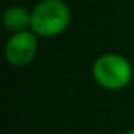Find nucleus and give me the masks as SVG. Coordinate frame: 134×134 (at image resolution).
Listing matches in <instances>:
<instances>
[{
	"instance_id": "f257e3e1",
	"label": "nucleus",
	"mask_w": 134,
	"mask_h": 134,
	"mask_svg": "<svg viewBox=\"0 0 134 134\" xmlns=\"http://www.w3.org/2000/svg\"><path fill=\"white\" fill-rule=\"evenodd\" d=\"M71 22L70 7L63 0H41L32 10L30 30L38 38L62 35Z\"/></svg>"
},
{
	"instance_id": "f03ea898",
	"label": "nucleus",
	"mask_w": 134,
	"mask_h": 134,
	"mask_svg": "<svg viewBox=\"0 0 134 134\" xmlns=\"http://www.w3.org/2000/svg\"><path fill=\"white\" fill-rule=\"evenodd\" d=\"M92 74L95 82L106 90H123L132 81V66L129 60L115 52L99 55L92 66Z\"/></svg>"
},
{
	"instance_id": "7ed1b4c3",
	"label": "nucleus",
	"mask_w": 134,
	"mask_h": 134,
	"mask_svg": "<svg viewBox=\"0 0 134 134\" xmlns=\"http://www.w3.org/2000/svg\"><path fill=\"white\" fill-rule=\"evenodd\" d=\"M38 52V36L32 30L13 33L5 44V58L13 66L29 65Z\"/></svg>"
},
{
	"instance_id": "20e7f679",
	"label": "nucleus",
	"mask_w": 134,
	"mask_h": 134,
	"mask_svg": "<svg viewBox=\"0 0 134 134\" xmlns=\"http://www.w3.org/2000/svg\"><path fill=\"white\" fill-rule=\"evenodd\" d=\"M2 22L5 25L7 30H10L11 33H19L24 30L30 29L32 24V11H29L24 7H10L3 11L2 16Z\"/></svg>"
},
{
	"instance_id": "39448f33",
	"label": "nucleus",
	"mask_w": 134,
	"mask_h": 134,
	"mask_svg": "<svg viewBox=\"0 0 134 134\" xmlns=\"http://www.w3.org/2000/svg\"><path fill=\"white\" fill-rule=\"evenodd\" d=\"M125 134H134V128H131V129H128Z\"/></svg>"
}]
</instances>
